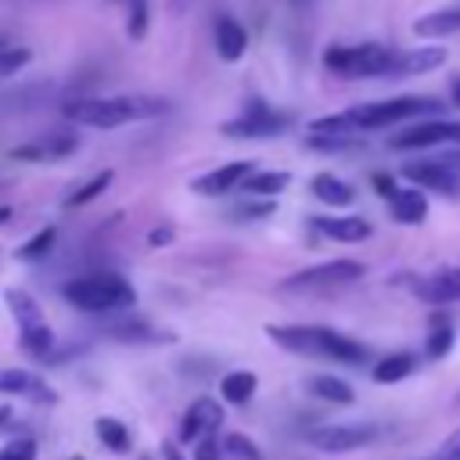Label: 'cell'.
I'll return each instance as SVG.
<instances>
[{
    "label": "cell",
    "instance_id": "28",
    "mask_svg": "<svg viewBox=\"0 0 460 460\" xmlns=\"http://www.w3.org/2000/svg\"><path fill=\"white\" fill-rule=\"evenodd\" d=\"M93 431H97V442H101L104 449H111V453H129V446H133L129 428H126L122 420H115V417H97Z\"/></svg>",
    "mask_w": 460,
    "mask_h": 460
},
{
    "label": "cell",
    "instance_id": "22",
    "mask_svg": "<svg viewBox=\"0 0 460 460\" xmlns=\"http://www.w3.org/2000/svg\"><path fill=\"white\" fill-rule=\"evenodd\" d=\"M309 190L316 194V201H323V205H331V208H345V205H352V201H356V190H352L345 180L331 176V172L313 176Z\"/></svg>",
    "mask_w": 460,
    "mask_h": 460
},
{
    "label": "cell",
    "instance_id": "39",
    "mask_svg": "<svg viewBox=\"0 0 460 460\" xmlns=\"http://www.w3.org/2000/svg\"><path fill=\"white\" fill-rule=\"evenodd\" d=\"M374 187H377V194H381V198H388L399 183H395V176H388V172H374Z\"/></svg>",
    "mask_w": 460,
    "mask_h": 460
},
{
    "label": "cell",
    "instance_id": "8",
    "mask_svg": "<svg viewBox=\"0 0 460 460\" xmlns=\"http://www.w3.org/2000/svg\"><path fill=\"white\" fill-rule=\"evenodd\" d=\"M392 151H428V147H460V122L449 119H424L399 129L388 140Z\"/></svg>",
    "mask_w": 460,
    "mask_h": 460
},
{
    "label": "cell",
    "instance_id": "4",
    "mask_svg": "<svg viewBox=\"0 0 460 460\" xmlns=\"http://www.w3.org/2000/svg\"><path fill=\"white\" fill-rule=\"evenodd\" d=\"M61 295L79 313H119V309H129L137 302L133 284L126 277H119V273H108V270L83 273V277L68 280L61 288Z\"/></svg>",
    "mask_w": 460,
    "mask_h": 460
},
{
    "label": "cell",
    "instance_id": "14",
    "mask_svg": "<svg viewBox=\"0 0 460 460\" xmlns=\"http://www.w3.org/2000/svg\"><path fill=\"white\" fill-rule=\"evenodd\" d=\"M413 295L428 305H449V302H460V266H442L428 277H417L413 280Z\"/></svg>",
    "mask_w": 460,
    "mask_h": 460
},
{
    "label": "cell",
    "instance_id": "23",
    "mask_svg": "<svg viewBox=\"0 0 460 460\" xmlns=\"http://www.w3.org/2000/svg\"><path fill=\"white\" fill-rule=\"evenodd\" d=\"M446 61L442 47H420V50H399V72L395 75H424L435 72Z\"/></svg>",
    "mask_w": 460,
    "mask_h": 460
},
{
    "label": "cell",
    "instance_id": "31",
    "mask_svg": "<svg viewBox=\"0 0 460 460\" xmlns=\"http://www.w3.org/2000/svg\"><path fill=\"white\" fill-rule=\"evenodd\" d=\"M54 241H58V230H54V226H43L36 237H29V241L18 248V259H25V262L47 259V255H50V248H54Z\"/></svg>",
    "mask_w": 460,
    "mask_h": 460
},
{
    "label": "cell",
    "instance_id": "11",
    "mask_svg": "<svg viewBox=\"0 0 460 460\" xmlns=\"http://www.w3.org/2000/svg\"><path fill=\"white\" fill-rule=\"evenodd\" d=\"M402 176L417 190H435V194H446V198H456L460 194V172L449 169V165H442L438 158L410 162V165H402Z\"/></svg>",
    "mask_w": 460,
    "mask_h": 460
},
{
    "label": "cell",
    "instance_id": "6",
    "mask_svg": "<svg viewBox=\"0 0 460 460\" xmlns=\"http://www.w3.org/2000/svg\"><path fill=\"white\" fill-rule=\"evenodd\" d=\"M7 309L18 323V345L32 356V359H43V363H54V331L40 309V302L22 291V288H7Z\"/></svg>",
    "mask_w": 460,
    "mask_h": 460
},
{
    "label": "cell",
    "instance_id": "45",
    "mask_svg": "<svg viewBox=\"0 0 460 460\" xmlns=\"http://www.w3.org/2000/svg\"><path fill=\"white\" fill-rule=\"evenodd\" d=\"M11 417H14V413H11V406H0V428H7V424H11Z\"/></svg>",
    "mask_w": 460,
    "mask_h": 460
},
{
    "label": "cell",
    "instance_id": "5",
    "mask_svg": "<svg viewBox=\"0 0 460 460\" xmlns=\"http://www.w3.org/2000/svg\"><path fill=\"white\" fill-rule=\"evenodd\" d=\"M323 65L341 79H385L399 72V50L381 43H334L323 50Z\"/></svg>",
    "mask_w": 460,
    "mask_h": 460
},
{
    "label": "cell",
    "instance_id": "24",
    "mask_svg": "<svg viewBox=\"0 0 460 460\" xmlns=\"http://www.w3.org/2000/svg\"><path fill=\"white\" fill-rule=\"evenodd\" d=\"M291 183V172H284V169H255L244 183H241V190L244 194H259V198H277L284 187Z\"/></svg>",
    "mask_w": 460,
    "mask_h": 460
},
{
    "label": "cell",
    "instance_id": "33",
    "mask_svg": "<svg viewBox=\"0 0 460 460\" xmlns=\"http://www.w3.org/2000/svg\"><path fill=\"white\" fill-rule=\"evenodd\" d=\"M223 446H226V453H230V456H241V460H262L259 446H255L248 435H241V431H230Z\"/></svg>",
    "mask_w": 460,
    "mask_h": 460
},
{
    "label": "cell",
    "instance_id": "12",
    "mask_svg": "<svg viewBox=\"0 0 460 460\" xmlns=\"http://www.w3.org/2000/svg\"><path fill=\"white\" fill-rule=\"evenodd\" d=\"M255 169H259L255 162L237 158V162H226V165H219V169L201 172L198 180H190V190H194V194H208V198H223V194H230L234 187H241Z\"/></svg>",
    "mask_w": 460,
    "mask_h": 460
},
{
    "label": "cell",
    "instance_id": "1",
    "mask_svg": "<svg viewBox=\"0 0 460 460\" xmlns=\"http://www.w3.org/2000/svg\"><path fill=\"white\" fill-rule=\"evenodd\" d=\"M435 115H446V101L438 97H385V101H367V104H356V108H345L338 115H323L316 122H309V133L313 137H341V140H356V133H367V129H388V126H399V122H424V119H435Z\"/></svg>",
    "mask_w": 460,
    "mask_h": 460
},
{
    "label": "cell",
    "instance_id": "29",
    "mask_svg": "<svg viewBox=\"0 0 460 460\" xmlns=\"http://www.w3.org/2000/svg\"><path fill=\"white\" fill-rule=\"evenodd\" d=\"M309 392H313L316 399H327V402H338V406H349V402L356 399V392H352L341 377H331V374L309 377Z\"/></svg>",
    "mask_w": 460,
    "mask_h": 460
},
{
    "label": "cell",
    "instance_id": "7",
    "mask_svg": "<svg viewBox=\"0 0 460 460\" xmlns=\"http://www.w3.org/2000/svg\"><path fill=\"white\" fill-rule=\"evenodd\" d=\"M363 273L367 270L356 259H331V262H320V266H309V270L291 273L280 288L284 291H338V288L356 284Z\"/></svg>",
    "mask_w": 460,
    "mask_h": 460
},
{
    "label": "cell",
    "instance_id": "9",
    "mask_svg": "<svg viewBox=\"0 0 460 460\" xmlns=\"http://www.w3.org/2000/svg\"><path fill=\"white\" fill-rule=\"evenodd\" d=\"M291 122H295V119H291L288 111L266 108V104L259 101V104H252L248 111H241L237 119L223 122L219 133H223V137H237V140H255V137H277V133L291 129Z\"/></svg>",
    "mask_w": 460,
    "mask_h": 460
},
{
    "label": "cell",
    "instance_id": "26",
    "mask_svg": "<svg viewBox=\"0 0 460 460\" xmlns=\"http://www.w3.org/2000/svg\"><path fill=\"white\" fill-rule=\"evenodd\" d=\"M255 388H259V381H255L252 370H230V374H223V381H219V395H223L230 406H244V402L255 395Z\"/></svg>",
    "mask_w": 460,
    "mask_h": 460
},
{
    "label": "cell",
    "instance_id": "3",
    "mask_svg": "<svg viewBox=\"0 0 460 460\" xmlns=\"http://www.w3.org/2000/svg\"><path fill=\"white\" fill-rule=\"evenodd\" d=\"M266 334L295 352V356H313V359H331V363H349L359 367L370 359V349L334 327H316V323H270Z\"/></svg>",
    "mask_w": 460,
    "mask_h": 460
},
{
    "label": "cell",
    "instance_id": "34",
    "mask_svg": "<svg viewBox=\"0 0 460 460\" xmlns=\"http://www.w3.org/2000/svg\"><path fill=\"white\" fill-rule=\"evenodd\" d=\"M29 50L25 47H7V50H0V79H7V75H14L18 68H25L29 65Z\"/></svg>",
    "mask_w": 460,
    "mask_h": 460
},
{
    "label": "cell",
    "instance_id": "27",
    "mask_svg": "<svg viewBox=\"0 0 460 460\" xmlns=\"http://www.w3.org/2000/svg\"><path fill=\"white\" fill-rule=\"evenodd\" d=\"M108 331V338H115V341H165L169 334H162V331H155L151 323H144V320H115V323H108L104 327Z\"/></svg>",
    "mask_w": 460,
    "mask_h": 460
},
{
    "label": "cell",
    "instance_id": "30",
    "mask_svg": "<svg viewBox=\"0 0 460 460\" xmlns=\"http://www.w3.org/2000/svg\"><path fill=\"white\" fill-rule=\"evenodd\" d=\"M126 7V32L129 40H144L151 25V0H122Z\"/></svg>",
    "mask_w": 460,
    "mask_h": 460
},
{
    "label": "cell",
    "instance_id": "42",
    "mask_svg": "<svg viewBox=\"0 0 460 460\" xmlns=\"http://www.w3.org/2000/svg\"><path fill=\"white\" fill-rule=\"evenodd\" d=\"M162 460H183V453L176 449V442L169 438V442H162Z\"/></svg>",
    "mask_w": 460,
    "mask_h": 460
},
{
    "label": "cell",
    "instance_id": "19",
    "mask_svg": "<svg viewBox=\"0 0 460 460\" xmlns=\"http://www.w3.org/2000/svg\"><path fill=\"white\" fill-rule=\"evenodd\" d=\"M244 50H248V32H244V25H241L237 18H230V14L216 18V54H219L223 61H241Z\"/></svg>",
    "mask_w": 460,
    "mask_h": 460
},
{
    "label": "cell",
    "instance_id": "17",
    "mask_svg": "<svg viewBox=\"0 0 460 460\" xmlns=\"http://www.w3.org/2000/svg\"><path fill=\"white\" fill-rule=\"evenodd\" d=\"M0 395H22V399H36V402H54V392L47 388V381L32 370L11 367L0 370Z\"/></svg>",
    "mask_w": 460,
    "mask_h": 460
},
{
    "label": "cell",
    "instance_id": "38",
    "mask_svg": "<svg viewBox=\"0 0 460 460\" xmlns=\"http://www.w3.org/2000/svg\"><path fill=\"white\" fill-rule=\"evenodd\" d=\"M273 208H277L273 201H262V205H241L237 216H241V219H262V216H270Z\"/></svg>",
    "mask_w": 460,
    "mask_h": 460
},
{
    "label": "cell",
    "instance_id": "36",
    "mask_svg": "<svg viewBox=\"0 0 460 460\" xmlns=\"http://www.w3.org/2000/svg\"><path fill=\"white\" fill-rule=\"evenodd\" d=\"M431 460H460V428L442 442V449H438Z\"/></svg>",
    "mask_w": 460,
    "mask_h": 460
},
{
    "label": "cell",
    "instance_id": "10",
    "mask_svg": "<svg viewBox=\"0 0 460 460\" xmlns=\"http://www.w3.org/2000/svg\"><path fill=\"white\" fill-rule=\"evenodd\" d=\"M377 435H381L377 424H323V428H313L305 442L320 453H352L377 442Z\"/></svg>",
    "mask_w": 460,
    "mask_h": 460
},
{
    "label": "cell",
    "instance_id": "46",
    "mask_svg": "<svg viewBox=\"0 0 460 460\" xmlns=\"http://www.w3.org/2000/svg\"><path fill=\"white\" fill-rule=\"evenodd\" d=\"M7 47H11V43H7V36H0V50H7Z\"/></svg>",
    "mask_w": 460,
    "mask_h": 460
},
{
    "label": "cell",
    "instance_id": "48",
    "mask_svg": "<svg viewBox=\"0 0 460 460\" xmlns=\"http://www.w3.org/2000/svg\"><path fill=\"white\" fill-rule=\"evenodd\" d=\"M144 460H147V456H144Z\"/></svg>",
    "mask_w": 460,
    "mask_h": 460
},
{
    "label": "cell",
    "instance_id": "44",
    "mask_svg": "<svg viewBox=\"0 0 460 460\" xmlns=\"http://www.w3.org/2000/svg\"><path fill=\"white\" fill-rule=\"evenodd\" d=\"M190 4H194V0H169V11H172V14H187Z\"/></svg>",
    "mask_w": 460,
    "mask_h": 460
},
{
    "label": "cell",
    "instance_id": "16",
    "mask_svg": "<svg viewBox=\"0 0 460 460\" xmlns=\"http://www.w3.org/2000/svg\"><path fill=\"white\" fill-rule=\"evenodd\" d=\"M309 226L331 241H341V244H359L374 234L370 219H363V216H313Z\"/></svg>",
    "mask_w": 460,
    "mask_h": 460
},
{
    "label": "cell",
    "instance_id": "15",
    "mask_svg": "<svg viewBox=\"0 0 460 460\" xmlns=\"http://www.w3.org/2000/svg\"><path fill=\"white\" fill-rule=\"evenodd\" d=\"M79 147V137L75 133H47V137H36V140H25L11 151L14 162H58V158H68L72 151Z\"/></svg>",
    "mask_w": 460,
    "mask_h": 460
},
{
    "label": "cell",
    "instance_id": "32",
    "mask_svg": "<svg viewBox=\"0 0 460 460\" xmlns=\"http://www.w3.org/2000/svg\"><path fill=\"white\" fill-rule=\"evenodd\" d=\"M108 183H111V169H101V172H97L93 180H86L83 187H75V190L68 194V201H65V205H68V208H79V205L93 201V198H97V194H101V190H104Z\"/></svg>",
    "mask_w": 460,
    "mask_h": 460
},
{
    "label": "cell",
    "instance_id": "25",
    "mask_svg": "<svg viewBox=\"0 0 460 460\" xmlns=\"http://www.w3.org/2000/svg\"><path fill=\"white\" fill-rule=\"evenodd\" d=\"M413 370H417V356H413V352H392V356L377 359L370 374H374L377 385H395V381L410 377Z\"/></svg>",
    "mask_w": 460,
    "mask_h": 460
},
{
    "label": "cell",
    "instance_id": "37",
    "mask_svg": "<svg viewBox=\"0 0 460 460\" xmlns=\"http://www.w3.org/2000/svg\"><path fill=\"white\" fill-rule=\"evenodd\" d=\"M194 460H219V442H216V438L194 442Z\"/></svg>",
    "mask_w": 460,
    "mask_h": 460
},
{
    "label": "cell",
    "instance_id": "43",
    "mask_svg": "<svg viewBox=\"0 0 460 460\" xmlns=\"http://www.w3.org/2000/svg\"><path fill=\"white\" fill-rule=\"evenodd\" d=\"M449 104H453V108H460V75L449 83Z\"/></svg>",
    "mask_w": 460,
    "mask_h": 460
},
{
    "label": "cell",
    "instance_id": "18",
    "mask_svg": "<svg viewBox=\"0 0 460 460\" xmlns=\"http://www.w3.org/2000/svg\"><path fill=\"white\" fill-rule=\"evenodd\" d=\"M385 201H388V216H392L395 223L413 226V223H424V219H428V198H424V190H417V187H395Z\"/></svg>",
    "mask_w": 460,
    "mask_h": 460
},
{
    "label": "cell",
    "instance_id": "40",
    "mask_svg": "<svg viewBox=\"0 0 460 460\" xmlns=\"http://www.w3.org/2000/svg\"><path fill=\"white\" fill-rule=\"evenodd\" d=\"M435 158H438L442 165H449V169H456V172H460V147H446V151H442V155H435Z\"/></svg>",
    "mask_w": 460,
    "mask_h": 460
},
{
    "label": "cell",
    "instance_id": "13",
    "mask_svg": "<svg viewBox=\"0 0 460 460\" xmlns=\"http://www.w3.org/2000/svg\"><path fill=\"white\" fill-rule=\"evenodd\" d=\"M223 424V406L208 395L194 399L180 420V442H201V438H212V431Z\"/></svg>",
    "mask_w": 460,
    "mask_h": 460
},
{
    "label": "cell",
    "instance_id": "20",
    "mask_svg": "<svg viewBox=\"0 0 460 460\" xmlns=\"http://www.w3.org/2000/svg\"><path fill=\"white\" fill-rule=\"evenodd\" d=\"M453 316L446 309H435L428 316V334H424V356L428 359H446L453 349Z\"/></svg>",
    "mask_w": 460,
    "mask_h": 460
},
{
    "label": "cell",
    "instance_id": "35",
    "mask_svg": "<svg viewBox=\"0 0 460 460\" xmlns=\"http://www.w3.org/2000/svg\"><path fill=\"white\" fill-rule=\"evenodd\" d=\"M36 442L32 438H18V442H7L0 446V460H36Z\"/></svg>",
    "mask_w": 460,
    "mask_h": 460
},
{
    "label": "cell",
    "instance_id": "41",
    "mask_svg": "<svg viewBox=\"0 0 460 460\" xmlns=\"http://www.w3.org/2000/svg\"><path fill=\"white\" fill-rule=\"evenodd\" d=\"M169 241H172V230H169V226H155L151 244H169Z\"/></svg>",
    "mask_w": 460,
    "mask_h": 460
},
{
    "label": "cell",
    "instance_id": "21",
    "mask_svg": "<svg viewBox=\"0 0 460 460\" xmlns=\"http://www.w3.org/2000/svg\"><path fill=\"white\" fill-rule=\"evenodd\" d=\"M413 32L424 36V40H435V36H456V32H460V4L442 7V11H431V14H420V18L413 22Z\"/></svg>",
    "mask_w": 460,
    "mask_h": 460
},
{
    "label": "cell",
    "instance_id": "2",
    "mask_svg": "<svg viewBox=\"0 0 460 460\" xmlns=\"http://www.w3.org/2000/svg\"><path fill=\"white\" fill-rule=\"evenodd\" d=\"M165 111H169V101L165 97H151V93L75 97V101H65V108H61V115L68 122H79V126H90V129H115V126L158 119Z\"/></svg>",
    "mask_w": 460,
    "mask_h": 460
},
{
    "label": "cell",
    "instance_id": "47",
    "mask_svg": "<svg viewBox=\"0 0 460 460\" xmlns=\"http://www.w3.org/2000/svg\"><path fill=\"white\" fill-rule=\"evenodd\" d=\"M4 219H7V208H0V223H4Z\"/></svg>",
    "mask_w": 460,
    "mask_h": 460
}]
</instances>
